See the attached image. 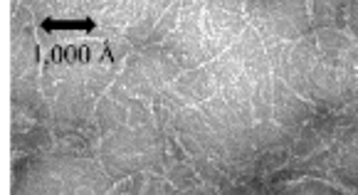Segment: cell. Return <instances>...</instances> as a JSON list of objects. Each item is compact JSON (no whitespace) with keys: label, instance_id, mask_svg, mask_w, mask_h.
<instances>
[{"label":"cell","instance_id":"1","mask_svg":"<svg viewBox=\"0 0 358 195\" xmlns=\"http://www.w3.org/2000/svg\"><path fill=\"white\" fill-rule=\"evenodd\" d=\"M180 74H183L180 64L161 45H156V48H143L129 55L116 82L131 96H138L148 104L161 92L171 89Z\"/></svg>","mask_w":358,"mask_h":195},{"label":"cell","instance_id":"2","mask_svg":"<svg viewBox=\"0 0 358 195\" xmlns=\"http://www.w3.org/2000/svg\"><path fill=\"white\" fill-rule=\"evenodd\" d=\"M245 15L262 40L296 43L314 35L309 3H245Z\"/></svg>","mask_w":358,"mask_h":195},{"label":"cell","instance_id":"3","mask_svg":"<svg viewBox=\"0 0 358 195\" xmlns=\"http://www.w3.org/2000/svg\"><path fill=\"white\" fill-rule=\"evenodd\" d=\"M248 15H245V3H232V0H213L206 3L203 13V62L210 64L222 52L232 48L248 30Z\"/></svg>","mask_w":358,"mask_h":195},{"label":"cell","instance_id":"4","mask_svg":"<svg viewBox=\"0 0 358 195\" xmlns=\"http://www.w3.org/2000/svg\"><path fill=\"white\" fill-rule=\"evenodd\" d=\"M48 164L52 173L62 180L64 195H106L111 193V175L94 159L82 156H67V153L50 151Z\"/></svg>","mask_w":358,"mask_h":195},{"label":"cell","instance_id":"5","mask_svg":"<svg viewBox=\"0 0 358 195\" xmlns=\"http://www.w3.org/2000/svg\"><path fill=\"white\" fill-rule=\"evenodd\" d=\"M272 92H274L272 122L280 124L292 136H296L301 129L309 127L316 119V114H319V106L301 99L299 94H294L280 77H272Z\"/></svg>","mask_w":358,"mask_h":195},{"label":"cell","instance_id":"6","mask_svg":"<svg viewBox=\"0 0 358 195\" xmlns=\"http://www.w3.org/2000/svg\"><path fill=\"white\" fill-rule=\"evenodd\" d=\"M129 104H131V94L119 82H114L109 92L96 99L94 124L99 127L101 136L119 131L122 127H129Z\"/></svg>","mask_w":358,"mask_h":195},{"label":"cell","instance_id":"7","mask_svg":"<svg viewBox=\"0 0 358 195\" xmlns=\"http://www.w3.org/2000/svg\"><path fill=\"white\" fill-rule=\"evenodd\" d=\"M173 92L188 106H201L206 101H210L213 96H217V85H215V77H213L206 64V67L190 69V72L180 74L178 82L173 85Z\"/></svg>","mask_w":358,"mask_h":195},{"label":"cell","instance_id":"8","mask_svg":"<svg viewBox=\"0 0 358 195\" xmlns=\"http://www.w3.org/2000/svg\"><path fill=\"white\" fill-rule=\"evenodd\" d=\"M311 30H343L348 27V3H309Z\"/></svg>","mask_w":358,"mask_h":195},{"label":"cell","instance_id":"9","mask_svg":"<svg viewBox=\"0 0 358 195\" xmlns=\"http://www.w3.org/2000/svg\"><path fill=\"white\" fill-rule=\"evenodd\" d=\"M25 156H37V153H50L55 151V136L50 133L48 127H43V124H32L27 131L22 133H15L13 136V151H20Z\"/></svg>","mask_w":358,"mask_h":195},{"label":"cell","instance_id":"10","mask_svg":"<svg viewBox=\"0 0 358 195\" xmlns=\"http://www.w3.org/2000/svg\"><path fill=\"white\" fill-rule=\"evenodd\" d=\"M164 178L173 183L178 190H198L201 188V175L195 173L190 161H176L169 153L164 156Z\"/></svg>","mask_w":358,"mask_h":195},{"label":"cell","instance_id":"11","mask_svg":"<svg viewBox=\"0 0 358 195\" xmlns=\"http://www.w3.org/2000/svg\"><path fill=\"white\" fill-rule=\"evenodd\" d=\"M274 195H346V193L334 188V185L324 183V180L304 178V180H296V183H292V185H282Z\"/></svg>","mask_w":358,"mask_h":195},{"label":"cell","instance_id":"12","mask_svg":"<svg viewBox=\"0 0 358 195\" xmlns=\"http://www.w3.org/2000/svg\"><path fill=\"white\" fill-rule=\"evenodd\" d=\"M292 161L289 146H277V148H267L257 156V166H255V173L264 175V173H277L285 164Z\"/></svg>","mask_w":358,"mask_h":195},{"label":"cell","instance_id":"13","mask_svg":"<svg viewBox=\"0 0 358 195\" xmlns=\"http://www.w3.org/2000/svg\"><path fill=\"white\" fill-rule=\"evenodd\" d=\"M250 195H257V193H250Z\"/></svg>","mask_w":358,"mask_h":195}]
</instances>
